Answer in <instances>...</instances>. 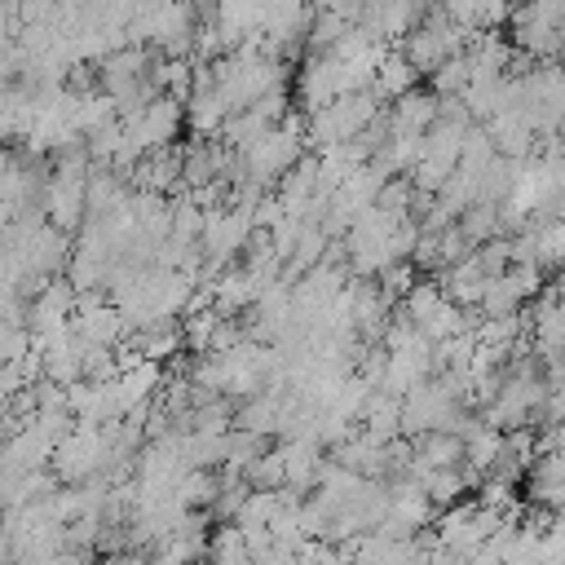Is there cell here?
Returning <instances> with one entry per match:
<instances>
[{
    "mask_svg": "<svg viewBox=\"0 0 565 565\" xmlns=\"http://www.w3.org/2000/svg\"><path fill=\"white\" fill-rule=\"evenodd\" d=\"M481 4L486 0H437V9L450 18V22H459V26H468V31H477V18H481Z\"/></svg>",
    "mask_w": 565,
    "mask_h": 565,
    "instance_id": "obj_18",
    "label": "cell"
},
{
    "mask_svg": "<svg viewBox=\"0 0 565 565\" xmlns=\"http://www.w3.org/2000/svg\"><path fill=\"white\" fill-rule=\"evenodd\" d=\"M128 565H154V561H128Z\"/></svg>",
    "mask_w": 565,
    "mask_h": 565,
    "instance_id": "obj_21",
    "label": "cell"
},
{
    "mask_svg": "<svg viewBox=\"0 0 565 565\" xmlns=\"http://www.w3.org/2000/svg\"><path fill=\"white\" fill-rule=\"evenodd\" d=\"M282 468H287V490H309L318 486V472H322V446L318 441H282Z\"/></svg>",
    "mask_w": 565,
    "mask_h": 565,
    "instance_id": "obj_6",
    "label": "cell"
},
{
    "mask_svg": "<svg viewBox=\"0 0 565 565\" xmlns=\"http://www.w3.org/2000/svg\"><path fill=\"white\" fill-rule=\"evenodd\" d=\"M472 481H477V472L463 463V468H433V472H428L419 486L428 490V499H433V503L450 508L459 494H468V490H472Z\"/></svg>",
    "mask_w": 565,
    "mask_h": 565,
    "instance_id": "obj_12",
    "label": "cell"
},
{
    "mask_svg": "<svg viewBox=\"0 0 565 565\" xmlns=\"http://www.w3.org/2000/svg\"><path fill=\"white\" fill-rule=\"evenodd\" d=\"M468 84H472V66H468L463 53H459V57H446V62L428 75V88H433L437 97H463Z\"/></svg>",
    "mask_w": 565,
    "mask_h": 565,
    "instance_id": "obj_16",
    "label": "cell"
},
{
    "mask_svg": "<svg viewBox=\"0 0 565 565\" xmlns=\"http://www.w3.org/2000/svg\"><path fill=\"white\" fill-rule=\"evenodd\" d=\"M397 49H402V57H406V62H411L419 75H433V71H437V66L450 57V53H446V44H441V35H437L428 22H419L415 31H406Z\"/></svg>",
    "mask_w": 565,
    "mask_h": 565,
    "instance_id": "obj_8",
    "label": "cell"
},
{
    "mask_svg": "<svg viewBox=\"0 0 565 565\" xmlns=\"http://www.w3.org/2000/svg\"><path fill=\"white\" fill-rule=\"evenodd\" d=\"M132 185H137V190H150V194L172 199V194L181 190V146L150 150V154L132 168Z\"/></svg>",
    "mask_w": 565,
    "mask_h": 565,
    "instance_id": "obj_5",
    "label": "cell"
},
{
    "mask_svg": "<svg viewBox=\"0 0 565 565\" xmlns=\"http://www.w3.org/2000/svg\"><path fill=\"white\" fill-rule=\"evenodd\" d=\"M552 287H556V291L565 296V269H556V278H552Z\"/></svg>",
    "mask_w": 565,
    "mask_h": 565,
    "instance_id": "obj_19",
    "label": "cell"
},
{
    "mask_svg": "<svg viewBox=\"0 0 565 565\" xmlns=\"http://www.w3.org/2000/svg\"><path fill=\"white\" fill-rule=\"evenodd\" d=\"M97 565H128L124 556H106V561H97Z\"/></svg>",
    "mask_w": 565,
    "mask_h": 565,
    "instance_id": "obj_20",
    "label": "cell"
},
{
    "mask_svg": "<svg viewBox=\"0 0 565 565\" xmlns=\"http://www.w3.org/2000/svg\"><path fill=\"white\" fill-rule=\"evenodd\" d=\"M309 150H305V137L300 132H291V128H269L247 154H243V172H247V181H256V185H278L300 159H305Z\"/></svg>",
    "mask_w": 565,
    "mask_h": 565,
    "instance_id": "obj_1",
    "label": "cell"
},
{
    "mask_svg": "<svg viewBox=\"0 0 565 565\" xmlns=\"http://www.w3.org/2000/svg\"><path fill=\"white\" fill-rule=\"evenodd\" d=\"M221 494V477L212 468H190L181 481H177V499L181 508H212Z\"/></svg>",
    "mask_w": 565,
    "mask_h": 565,
    "instance_id": "obj_14",
    "label": "cell"
},
{
    "mask_svg": "<svg viewBox=\"0 0 565 565\" xmlns=\"http://www.w3.org/2000/svg\"><path fill=\"white\" fill-rule=\"evenodd\" d=\"M349 26H353V22H349L340 9H313V22H309V31H305V53H331Z\"/></svg>",
    "mask_w": 565,
    "mask_h": 565,
    "instance_id": "obj_13",
    "label": "cell"
},
{
    "mask_svg": "<svg viewBox=\"0 0 565 565\" xmlns=\"http://www.w3.org/2000/svg\"><path fill=\"white\" fill-rule=\"evenodd\" d=\"M411 88H419V71L402 57V49H388L384 62H380V71H375L371 93H375L380 102H397V97H406Z\"/></svg>",
    "mask_w": 565,
    "mask_h": 565,
    "instance_id": "obj_7",
    "label": "cell"
},
{
    "mask_svg": "<svg viewBox=\"0 0 565 565\" xmlns=\"http://www.w3.org/2000/svg\"><path fill=\"white\" fill-rule=\"evenodd\" d=\"M459 230L468 234L472 247L490 243V238H503V221H499V203H472L463 216H459Z\"/></svg>",
    "mask_w": 565,
    "mask_h": 565,
    "instance_id": "obj_15",
    "label": "cell"
},
{
    "mask_svg": "<svg viewBox=\"0 0 565 565\" xmlns=\"http://www.w3.org/2000/svg\"><path fill=\"white\" fill-rule=\"evenodd\" d=\"M247 486H252V490H282V486H287L282 450H265V455L247 468Z\"/></svg>",
    "mask_w": 565,
    "mask_h": 565,
    "instance_id": "obj_17",
    "label": "cell"
},
{
    "mask_svg": "<svg viewBox=\"0 0 565 565\" xmlns=\"http://www.w3.org/2000/svg\"><path fill=\"white\" fill-rule=\"evenodd\" d=\"M106 433L102 424H75V433L53 450V477L66 486H84L88 477H97L106 468Z\"/></svg>",
    "mask_w": 565,
    "mask_h": 565,
    "instance_id": "obj_2",
    "label": "cell"
},
{
    "mask_svg": "<svg viewBox=\"0 0 565 565\" xmlns=\"http://www.w3.org/2000/svg\"><path fill=\"white\" fill-rule=\"evenodd\" d=\"M437 106L441 97L428 88H411L406 97H397L388 106V137H424L433 124H437Z\"/></svg>",
    "mask_w": 565,
    "mask_h": 565,
    "instance_id": "obj_4",
    "label": "cell"
},
{
    "mask_svg": "<svg viewBox=\"0 0 565 565\" xmlns=\"http://www.w3.org/2000/svg\"><path fill=\"white\" fill-rule=\"evenodd\" d=\"M499 459H503V433H499V428L481 424L472 437H463V463H468L472 472H494Z\"/></svg>",
    "mask_w": 565,
    "mask_h": 565,
    "instance_id": "obj_11",
    "label": "cell"
},
{
    "mask_svg": "<svg viewBox=\"0 0 565 565\" xmlns=\"http://www.w3.org/2000/svg\"><path fill=\"white\" fill-rule=\"evenodd\" d=\"M411 446L424 468H463V437L455 433H419Z\"/></svg>",
    "mask_w": 565,
    "mask_h": 565,
    "instance_id": "obj_10",
    "label": "cell"
},
{
    "mask_svg": "<svg viewBox=\"0 0 565 565\" xmlns=\"http://www.w3.org/2000/svg\"><path fill=\"white\" fill-rule=\"evenodd\" d=\"M335 97H340V57L309 53L305 57V71H300V106H305V115L331 106Z\"/></svg>",
    "mask_w": 565,
    "mask_h": 565,
    "instance_id": "obj_3",
    "label": "cell"
},
{
    "mask_svg": "<svg viewBox=\"0 0 565 565\" xmlns=\"http://www.w3.org/2000/svg\"><path fill=\"white\" fill-rule=\"evenodd\" d=\"M358 424H362V433H371L375 441H393V437L402 433V397L375 388V393L366 397V411H362Z\"/></svg>",
    "mask_w": 565,
    "mask_h": 565,
    "instance_id": "obj_9",
    "label": "cell"
}]
</instances>
